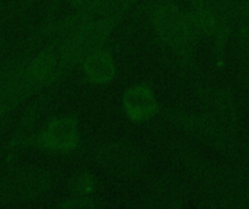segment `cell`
Instances as JSON below:
<instances>
[{
    "instance_id": "1",
    "label": "cell",
    "mask_w": 249,
    "mask_h": 209,
    "mask_svg": "<svg viewBox=\"0 0 249 209\" xmlns=\"http://www.w3.org/2000/svg\"><path fill=\"white\" fill-rule=\"evenodd\" d=\"M61 38L63 35H54L47 45L34 51L10 79L0 96V122L35 95L58 84Z\"/></svg>"
},
{
    "instance_id": "2",
    "label": "cell",
    "mask_w": 249,
    "mask_h": 209,
    "mask_svg": "<svg viewBox=\"0 0 249 209\" xmlns=\"http://www.w3.org/2000/svg\"><path fill=\"white\" fill-rule=\"evenodd\" d=\"M169 153L185 169V172L197 182L200 189H212L220 192H235L249 188V173L233 164H220L209 160L190 147L171 141Z\"/></svg>"
},
{
    "instance_id": "3",
    "label": "cell",
    "mask_w": 249,
    "mask_h": 209,
    "mask_svg": "<svg viewBox=\"0 0 249 209\" xmlns=\"http://www.w3.org/2000/svg\"><path fill=\"white\" fill-rule=\"evenodd\" d=\"M125 15L127 13L107 15L82 23L70 32L63 33L60 44L58 83L74 68H77L88 54L101 47H105Z\"/></svg>"
},
{
    "instance_id": "4",
    "label": "cell",
    "mask_w": 249,
    "mask_h": 209,
    "mask_svg": "<svg viewBox=\"0 0 249 209\" xmlns=\"http://www.w3.org/2000/svg\"><path fill=\"white\" fill-rule=\"evenodd\" d=\"M149 17L158 41L178 57H187L196 42L188 13L171 0H159L149 9Z\"/></svg>"
},
{
    "instance_id": "5",
    "label": "cell",
    "mask_w": 249,
    "mask_h": 209,
    "mask_svg": "<svg viewBox=\"0 0 249 209\" xmlns=\"http://www.w3.org/2000/svg\"><path fill=\"white\" fill-rule=\"evenodd\" d=\"M160 113L166 121L178 127V129H181L185 135L223 154L225 157L231 159L235 163L239 144H241L236 135H232L231 132L225 131L223 128L212 122L203 113L194 115V113H187V112L174 111V109L160 111Z\"/></svg>"
},
{
    "instance_id": "6",
    "label": "cell",
    "mask_w": 249,
    "mask_h": 209,
    "mask_svg": "<svg viewBox=\"0 0 249 209\" xmlns=\"http://www.w3.org/2000/svg\"><path fill=\"white\" fill-rule=\"evenodd\" d=\"M54 188V175L45 167H15L0 176V207L36 201Z\"/></svg>"
},
{
    "instance_id": "7",
    "label": "cell",
    "mask_w": 249,
    "mask_h": 209,
    "mask_svg": "<svg viewBox=\"0 0 249 209\" xmlns=\"http://www.w3.org/2000/svg\"><path fill=\"white\" fill-rule=\"evenodd\" d=\"M93 163L105 173L120 179L140 177L147 169V154L128 140H109L92 151Z\"/></svg>"
},
{
    "instance_id": "8",
    "label": "cell",
    "mask_w": 249,
    "mask_h": 209,
    "mask_svg": "<svg viewBox=\"0 0 249 209\" xmlns=\"http://www.w3.org/2000/svg\"><path fill=\"white\" fill-rule=\"evenodd\" d=\"M80 119L74 113L54 115L45 121L28 138L25 148H34L47 154L66 156L79 148Z\"/></svg>"
},
{
    "instance_id": "9",
    "label": "cell",
    "mask_w": 249,
    "mask_h": 209,
    "mask_svg": "<svg viewBox=\"0 0 249 209\" xmlns=\"http://www.w3.org/2000/svg\"><path fill=\"white\" fill-rule=\"evenodd\" d=\"M136 1L137 0H89L88 3L76 7L71 15H67L57 20L45 22L32 35H29V38H26L23 44L31 48H35L45 38L63 35L89 20L114 13H128V10L134 6Z\"/></svg>"
},
{
    "instance_id": "10",
    "label": "cell",
    "mask_w": 249,
    "mask_h": 209,
    "mask_svg": "<svg viewBox=\"0 0 249 209\" xmlns=\"http://www.w3.org/2000/svg\"><path fill=\"white\" fill-rule=\"evenodd\" d=\"M196 96L204 116L232 135H238L241 129V112L235 96L228 89L220 86H198Z\"/></svg>"
},
{
    "instance_id": "11",
    "label": "cell",
    "mask_w": 249,
    "mask_h": 209,
    "mask_svg": "<svg viewBox=\"0 0 249 209\" xmlns=\"http://www.w3.org/2000/svg\"><path fill=\"white\" fill-rule=\"evenodd\" d=\"M194 198L190 183L177 175H160L146 185L144 201L152 208H184Z\"/></svg>"
},
{
    "instance_id": "12",
    "label": "cell",
    "mask_w": 249,
    "mask_h": 209,
    "mask_svg": "<svg viewBox=\"0 0 249 209\" xmlns=\"http://www.w3.org/2000/svg\"><path fill=\"white\" fill-rule=\"evenodd\" d=\"M53 95H54V89H45L41 93H38V96L34 97V100L29 103V106L25 109V112L16 122L15 129L12 131V135L3 150L4 151V156H3L4 167H10L19 157L20 151L25 148L28 138L35 131V127H36L39 118L42 116V113L45 112L48 103L51 102Z\"/></svg>"
},
{
    "instance_id": "13",
    "label": "cell",
    "mask_w": 249,
    "mask_h": 209,
    "mask_svg": "<svg viewBox=\"0 0 249 209\" xmlns=\"http://www.w3.org/2000/svg\"><path fill=\"white\" fill-rule=\"evenodd\" d=\"M123 112L131 122H147L160 113V105L155 90L147 83H136L130 86L121 97Z\"/></svg>"
},
{
    "instance_id": "14",
    "label": "cell",
    "mask_w": 249,
    "mask_h": 209,
    "mask_svg": "<svg viewBox=\"0 0 249 209\" xmlns=\"http://www.w3.org/2000/svg\"><path fill=\"white\" fill-rule=\"evenodd\" d=\"M79 68L82 70L85 80L92 86H108L118 74L115 58L105 47L88 54L80 63Z\"/></svg>"
},
{
    "instance_id": "15",
    "label": "cell",
    "mask_w": 249,
    "mask_h": 209,
    "mask_svg": "<svg viewBox=\"0 0 249 209\" xmlns=\"http://www.w3.org/2000/svg\"><path fill=\"white\" fill-rule=\"evenodd\" d=\"M67 189L70 195H77V196L95 195L98 189V179L89 170H79L70 176Z\"/></svg>"
},
{
    "instance_id": "16",
    "label": "cell",
    "mask_w": 249,
    "mask_h": 209,
    "mask_svg": "<svg viewBox=\"0 0 249 209\" xmlns=\"http://www.w3.org/2000/svg\"><path fill=\"white\" fill-rule=\"evenodd\" d=\"M102 207L99 198L96 195L89 196H77V195H69L63 201L57 204V208L60 209H98Z\"/></svg>"
},
{
    "instance_id": "17",
    "label": "cell",
    "mask_w": 249,
    "mask_h": 209,
    "mask_svg": "<svg viewBox=\"0 0 249 209\" xmlns=\"http://www.w3.org/2000/svg\"><path fill=\"white\" fill-rule=\"evenodd\" d=\"M235 164L249 173V141L239 144V150H238V154L235 159Z\"/></svg>"
},
{
    "instance_id": "18",
    "label": "cell",
    "mask_w": 249,
    "mask_h": 209,
    "mask_svg": "<svg viewBox=\"0 0 249 209\" xmlns=\"http://www.w3.org/2000/svg\"><path fill=\"white\" fill-rule=\"evenodd\" d=\"M89 0H53L51 1V6L54 7V6H57V4H61V3H67V4H70V6H73L74 9L76 7H79V6H82V4H85V3H88Z\"/></svg>"
},
{
    "instance_id": "19",
    "label": "cell",
    "mask_w": 249,
    "mask_h": 209,
    "mask_svg": "<svg viewBox=\"0 0 249 209\" xmlns=\"http://www.w3.org/2000/svg\"><path fill=\"white\" fill-rule=\"evenodd\" d=\"M6 125H7V121H6V119L0 122V140L3 138V134H4V129H6L4 127H6Z\"/></svg>"
},
{
    "instance_id": "20",
    "label": "cell",
    "mask_w": 249,
    "mask_h": 209,
    "mask_svg": "<svg viewBox=\"0 0 249 209\" xmlns=\"http://www.w3.org/2000/svg\"><path fill=\"white\" fill-rule=\"evenodd\" d=\"M247 22H249V0H247Z\"/></svg>"
},
{
    "instance_id": "21",
    "label": "cell",
    "mask_w": 249,
    "mask_h": 209,
    "mask_svg": "<svg viewBox=\"0 0 249 209\" xmlns=\"http://www.w3.org/2000/svg\"><path fill=\"white\" fill-rule=\"evenodd\" d=\"M0 42H1V26H0Z\"/></svg>"
}]
</instances>
